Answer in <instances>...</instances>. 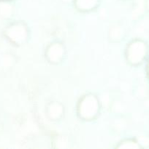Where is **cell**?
<instances>
[{"instance_id": "cell-1", "label": "cell", "mask_w": 149, "mask_h": 149, "mask_svg": "<svg viewBox=\"0 0 149 149\" xmlns=\"http://www.w3.org/2000/svg\"><path fill=\"white\" fill-rule=\"evenodd\" d=\"M101 110L99 99L93 93L85 94L77 102L76 111L77 115L81 120L91 122L99 116Z\"/></svg>"}, {"instance_id": "cell-2", "label": "cell", "mask_w": 149, "mask_h": 149, "mask_svg": "<svg viewBox=\"0 0 149 149\" xmlns=\"http://www.w3.org/2000/svg\"><path fill=\"white\" fill-rule=\"evenodd\" d=\"M149 52L148 45L141 39H134L127 44L125 57L127 63L132 66H138L143 63Z\"/></svg>"}, {"instance_id": "cell-3", "label": "cell", "mask_w": 149, "mask_h": 149, "mask_svg": "<svg viewBox=\"0 0 149 149\" xmlns=\"http://www.w3.org/2000/svg\"><path fill=\"white\" fill-rule=\"evenodd\" d=\"M3 33L6 39L15 46L25 45L29 37V27L22 20L10 23L4 29Z\"/></svg>"}, {"instance_id": "cell-4", "label": "cell", "mask_w": 149, "mask_h": 149, "mask_svg": "<svg viewBox=\"0 0 149 149\" xmlns=\"http://www.w3.org/2000/svg\"><path fill=\"white\" fill-rule=\"evenodd\" d=\"M67 55V49L64 44L58 41L51 42L45 50V57L51 64L57 65L64 61Z\"/></svg>"}, {"instance_id": "cell-5", "label": "cell", "mask_w": 149, "mask_h": 149, "mask_svg": "<svg viewBox=\"0 0 149 149\" xmlns=\"http://www.w3.org/2000/svg\"><path fill=\"white\" fill-rule=\"evenodd\" d=\"M45 111L48 119L52 122H58L64 117L65 109L62 103L53 100L47 103Z\"/></svg>"}, {"instance_id": "cell-6", "label": "cell", "mask_w": 149, "mask_h": 149, "mask_svg": "<svg viewBox=\"0 0 149 149\" xmlns=\"http://www.w3.org/2000/svg\"><path fill=\"white\" fill-rule=\"evenodd\" d=\"M101 0H74L73 4L77 11L89 13L93 11L99 6Z\"/></svg>"}, {"instance_id": "cell-7", "label": "cell", "mask_w": 149, "mask_h": 149, "mask_svg": "<svg viewBox=\"0 0 149 149\" xmlns=\"http://www.w3.org/2000/svg\"><path fill=\"white\" fill-rule=\"evenodd\" d=\"M124 29L120 24H115L109 29V39L112 42H118L124 39Z\"/></svg>"}, {"instance_id": "cell-8", "label": "cell", "mask_w": 149, "mask_h": 149, "mask_svg": "<svg viewBox=\"0 0 149 149\" xmlns=\"http://www.w3.org/2000/svg\"><path fill=\"white\" fill-rule=\"evenodd\" d=\"M117 148H125V149H139L143 148L140 145V142L136 138H127L121 141L118 146Z\"/></svg>"}, {"instance_id": "cell-9", "label": "cell", "mask_w": 149, "mask_h": 149, "mask_svg": "<svg viewBox=\"0 0 149 149\" xmlns=\"http://www.w3.org/2000/svg\"><path fill=\"white\" fill-rule=\"evenodd\" d=\"M14 12V7L10 1H0V17L10 18Z\"/></svg>"}, {"instance_id": "cell-10", "label": "cell", "mask_w": 149, "mask_h": 149, "mask_svg": "<svg viewBox=\"0 0 149 149\" xmlns=\"http://www.w3.org/2000/svg\"><path fill=\"white\" fill-rule=\"evenodd\" d=\"M144 4L146 11L149 12V0H144Z\"/></svg>"}, {"instance_id": "cell-11", "label": "cell", "mask_w": 149, "mask_h": 149, "mask_svg": "<svg viewBox=\"0 0 149 149\" xmlns=\"http://www.w3.org/2000/svg\"><path fill=\"white\" fill-rule=\"evenodd\" d=\"M61 1H62V2L65 3V4H71V3L73 4L74 0H61Z\"/></svg>"}, {"instance_id": "cell-12", "label": "cell", "mask_w": 149, "mask_h": 149, "mask_svg": "<svg viewBox=\"0 0 149 149\" xmlns=\"http://www.w3.org/2000/svg\"><path fill=\"white\" fill-rule=\"evenodd\" d=\"M146 74H147L148 77L149 79V61L148 62L147 65H146Z\"/></svg>"}, {"instance_id": "cell-13", "label": "cell", "mask_w": 149, "mask_h": 149, "mask_svg": "<svg viewBox=\"0 0 149 149\" xmlns=\"http://www.w3.org/2000/svg\"><path fill=\"white\" fill-rule=\"evenodd\" d=\"M0 1H11L12 0H0Z\"/></svg>"}]
</instances>
